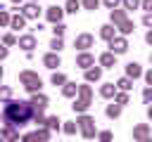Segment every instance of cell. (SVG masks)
<instances>
[{
    "mask_svg": "<svg viewBox=\"0 0 152 142\" xmlns=\"http://www.w3.org/2000/svg\"><path fill=\"white\" fill-rule=\"evenodd\" d=\"M64 28H66L64 24H55V28H52V31H55V38H62V36H64Z\"/></svg>",
    "mask_w": 152,
    "mask_h": 142,
    "instance_id": "obj_27",
    "label": "cell"
},
{
    "mask_svg": "<svg viewBox=\"0 0 152 142\" xmlns=\"http://www.w3.org/2000/svg\"><path fill=\"white\" fill-rule=\"evenodd\" d=\"M0 137H2V140H19V135H17V130H14L12 125H5L2 133H0Z\"/></svg>",
    "mask_w": 152,
    "mask_h": 142,
    "instance_id": "obj_14",
    "label": "cell"
},
{
    "mask_svg": "<svg viewBox=\"0 0 152 142\" xmlns=\"http://www.w3.org/2000/svg\"><path fill=\"white\" fill-rule=\"evenodd\" d=\"M45 125H48L50 130H55V128H59V118H57V116H50V118H45Z\"/></svg>",
    "mask_w": 152,
    "mask_h": 142,
    "instance_id": "obj_25",
    "label": "cell"
},
{
    "mask_svg": "<svg viewBox=\"0 0 152 142\" xmlns=\"http://www.w3.org/2000/svg\"><path fill=\"white\" fill-rule=\"evenodd\" d=\"M50 47H52L55 52H59V50H62V38H52V43H50Z\"/></svg>",
    "mask_w": 152,
    "mask_h": 142,
    "instance_id": "obj_29",
    "label": "cell"
},
{
    "mask_svg": "<svg viewBox=\"0 0 152 142\" xmlns=\"http://www.w3.org/2000/svg\"><path fill=\"white\" fill-rule=\"evenodd\" d=\"M62 12H64V9H59L57 5L48 7V21H52V24H59V19H62Z\"/></svg>",
    "mask_w": 152,
    "mask_h": 142,
    "instance_id": "obj_10",
    "label": "cell"
},
{
    "mask_svg": "<svg viewBox=\"0 0 152 142\" xmlns=\"http://www.w3.org/2000/svg\"><path fill=\"white\" fill-rule=\"evenodd\" d=\"M2 43H5V45H14L17 40H14V36H5V38H2Z\"/></svg>",
    "mask_w": 152,
    "mask_h": 142,
    "instance_id": "obj_36",
    "label": "cell"
},
{
    "mask_svg": "<svg viewBox=\"0 0 152 142\" xmlns=\"http://www.w3.org/2000/svg\"><path fill=\"white\" fill-rule=\"evenodd\" d=\"M100 36H102L104 40H112V38H114V26H109V24H107V26H102Z\"/></svg>",
    "mask_w": 152,
    "mask_h": 142,
    "instance_id": "obj_20",
    "label": "cell"
},
{
    "mask_svg": "<svg viewBox=\"0 0 152 142\" xmlns=\"http://www.w3.org/2000/svg\"><path fill=\"white\" fill-rule=\"evenodd\" d=\"M40 14V9H38V5L36 2H28L26 7H24V17H28V19H36Z\"/></svg>",
    "mask_w": 152,
    "mask_h": 142,
    "instance_id": "obj_12",
    "label": "cell"
},
{
    "mask_svg": "<svg viewBox=\"0 0 152 142\" xmlns=\"http://www.w3.org/2000/svg\"><path fill=\"white\" fill-rule=\"evenodd\" d=\"M116 85H119V88H121V90H124V92H126V90H131V88H133V83H131V78H119V83H116Z\"/></svg>",
    "mask_w": 152,
    "mask_h": 142,
    "instance_id": "obj_24",
    "label": "cell"
},
{
    "mask_svg": "<svg viewBox=\"0 0 152 142\" xmlns=\"http://www.w3.org/2000/svg\"><path fill=\"white\" fill-rule=\"evenodd\" d=\"M93 123H95V121H93L90 116H81V118H78V123H76V125L81 128L83 137H88V140H90V137H95V128H93Z\"/></svg>",
    "mask_w": 152,
    "mask_h": 142,
    "instance_id": "obj_4",
    "label": "cell"
},
{
    "mask_svg": "<svg viewBox=\"0 0 152 142\" xmlns=\"http://www.w3.org/2000/svg\"><path fill=\"white\" fill-rule=\"evenodd\" d=\"M109 45H112V54H121V52H126V50H128L126 38H112V40H109Z\"/></svg>",
    "mask_w": 152,
    "mask_h": 142,
    "instance_id": "obj_7",
    "label": "cell"
},
{
    "mask_svg": "<svg viewBox=\"0 0 152 142\" xmlns=\"http://www.w3.org/2000/svg\"><path fill=\"white\" fill-rule=\"evenodd\" d=\"M114 62H116V57H114L112 52H104V54L100 57V64H102V66H114Z\"/></svg>",
    "mask_w": 152,
    "mask_h": 142,
    "instance_id": "obj_17",
    "label": "cell"
},
{
    "mask_svg": "<svg viewBox=\"0 0 152 142\" xmlns=\"http://www.w3.org/2000/svg\"><path fill=\"white\" fill-rule=\"evenodd\" d=\"M97 5H100L97 0H83V7L86 9H97Z\"/></svg>",
    "mask_w": 152,
    "mask_h": 142,
    "instance_id": "obj_30",
    "label": "cell"
},
{
    "mask_svg": "<svg viewBox=\"0 0 152 142\" xmlns=\"http://www.w3.org/2000/svg\"><path fill=\"white\" fill-rule=\"evenodd\" d=\"M78 7H81L78 0H69V2H66V12H78Z\"/></svg>",
    "mask_w": 152,
    "mask_h": 142,
    "instance_id": "obj_26",
    "label": "cell"
},
{
    "mask_svg": "<svg viewBox=\"0 0 152 142\" xmlns=\"http://www.w3.org/2000/svg\"><path fill=\"white\" fill-rule=\"evenodd\" d=\"M74 45H76L78 50H86V47H90V45H93V36H90V33H83V36H78V38H76V43H74Z\"/></svg>",
    "mask_w": 152,
    "mask_h": 142,
    "instance_id": "obj_11",
    "label": "cell"
},
{
    "mask_svg": "<svg viewBox=\"0 0 152 142\" xmlns=\"http://www.w3.org/2000/svg\"><path fill=\"white\" fill-rule=\"evenodd\" d=\"M12 2H21V0H12Z\"/></svg>",
    "mask_w": 152,
    "mask_h": 142,
    "instance_id": "obj_41",
    "label": "cell"
},
{
    "mask_svg": "<svg viewBox=\"0 0 152 142\" xmlns=\"http://www.w3.org/2000/svg\"><path fill=\"white\" fill-rule=\"evenodd\" d=\"M93 64H95V59H93V54H88V52H83V54L76 57V66H81V69H88V66H93Z\"/></svg>",
    "mask_w": 152,
    "mask_h": 142,
    "instance_id": "obj_8",
    "label": "cell"
},
{
    "mask_svg": "<svg viewBox=\"0 0 152 142\" xmlns=\"http://www.w3.org/2000/svg\"><path fill=\"white\" fill-rule=\"evenodd\" d=\"M0 142H5V140H2V137H0Z\"/></svg>",
    "mask_w": 152,
    "mask_h": 142,
    "instance_id": "obj_43",
    "label": "cell"
},
{
    "mask_svg": "<svg viewBox=\"0 0 152 142\" xmlns=\"http://www.w3.org/2000/svg\"><path fill=\"white\" fill-rule=\"evenodd\" d=\"M133 135H135V137H138L140 142H145V140H147V125H138Z\"/></svg>",
    "mask_w": 152,
    "mask_h": 142,
    "instance_id": "obj_22",
    "label": "cell"
},
{
    "mask_svg": "<svg viewBox=\"0 0 152 142\" xmlns=\"http://www.w3.org/2000/svg\"><path fill=\"white\" fill-rule=\"evenodd\" d=\"M10 26H12L14 31L24 28V17H19V14H17V17H12V19H10Z\"/></svg>",
    "mask_w": 152,
    "mask_h": 142,
    "instance_id": "obj_19",
    "label": "cell"
},
{
    "mask_svg": "<svg viewBox=\"0 0 152 142\" xmlns=\"http://www.w3.org/2000/svg\"><path fill=\"white\" fill-rule=\"evenodd\" d=\"M48 137H50L48 128H40V130H36V133H26V135H24V142H45Z\"/></svg>",
    "mask_w": 152,
    "mask_h": 142,
    "instance_id": "obj_6",
    "label": "cell"
},
{
    "mask_svg": "<svg viewBox=\"0 0 152 142\" xmlns=\"http://www.w3.org/2000/svg\"><path fill=\"white\" fill-rule=\"evenodd\" d=\"M150 2L152 0H142V9H150Z\"/></svg>",
    "mask_w": 152,
    "mask_h": 142,
    "instance_id": "obj_40",
    "label": "cell"
},
{
    "mask_svg": "<svg viewBox=\"0 0 152 142\" xmlns=\"http://www.w3.org/2000/svg\"><path fill=\"white\" fill-rule=\"evenodd\" d=\"M142 24H145V26H150V24H152V17H150V14H145V19H142Z\"/></svg>",
    "mask_w": 152,
    "mask_h": 142,
    "instance_id": "obj_38",
    "label": "cell"
},
{
    "mask_svg": "<svg viewBox=\"0 0 152 142\" xmlns=\"http://www.w3.org/2000/svg\"><path fill=\"white\" fill-rule=\"evenodd\" d=\"M2 121L12 128H21L31 121V104L28 102H17V99H10L5 102V109H2Z\"/></svg>",
    "mask_w": 152,
    "mask_h": 142,
    "instance_id": "obj_1",
    "label": "cell"
},
{
    "mask_svg": "<svg viewBox=\"0 0 152 142\" xmlns=\"http://www.w3.org/2000/svg\"><path fill=\"white\" fill-rule=\"evenodd\" d=\"M90 106V90L88 85H81V99L74 102V111H86Z\"/></svg>",
    "mask_w": 152,
    "mask_h": 142,
    "instance_id": "obj_3",
    "label": "cell"
},
{
    "mask_svg": "<svg viewBox=\"0 0 152 142\" xmlns=\"http://www.w3.org/2000/svg\"><path fill=\"white\" fill-rule=\"evenodd\" d=\"M119 114H121V104H109V106H107V116H109V118H116Z\"/></svg>",
    "mask_w": 152,
    "mask_h": 142,
    "instance_id": "obj_21",
    "label": "cell"
},
{
    "mask_svg": "<svg viewBox=\"0 0 152 142\" xmlns=\"http://www.w3.org/2000/svg\"><path fill=\"white\" fill-rule=\"evenodd\" d=\"M124 5H126V9H135L138 7V0H124Z\"/></svg>",
    "mask_w": 152,
    "mask_h": 142,
    "instance_id": "obj_35",
    "label": "cell"
},
{
    "mask_svg": "<svg viewBox=\"0 0 152 142\" xmlns=\"http://www.w3.org/2000/svg\"><path fill=\"white\" fill-rule=\"evenodd\" d=\"M102 76V69L95 66V69H86V80H97Z\"/></svg>",
    "mask_w": 152,
    "mask_h": 142,
    "instance_id": "obj_16",
    "label": "cell"
},
{
    "mask_svg": "<svg viewBox=\"0 0 152 142\" xmlns=\"http://www.w3.org/2000/svg\"><path fill=\"white\" fill-rule=\"evenodd\" d=\"M43 62H45V66H48V69L59 66V57H57V54H45V59H43Z\"/></svg>",
    "mask_w": 152,
    "mask_h": 142,
    "instance_id": "obj_18",
    "label": "cell"
},
{
    "mask_svg": "<svg viewBox=\"0 0 152 142\" xmlns=\"http://www.w3.org/2000/svg\"><path fill=\"white\" fill-rule=\"evenodd\" d=\"M104 5H107V7H109V9H114V7H116V5H119V0H104Z\"/></svg>",
    "mask_w": 152,
    "mask_h": 142,
    "instance_id": "obj_37",
    "label": "cell"
},
{
    "mask_svg": "<svg viewBox=\"0 0 152 142\" xmlns=\"http://www.w3.org/2000/svg\"><path fill=\"white\" fill-rule=\"evenodd\" d=\"M19 80L24 83V88H26L28 92H38V90H40V78H38L36 73H31V71L19 73Z\"/></svg>",
    "mask_w": 152,
    "mask_h": 142,
    "instance_id": "obj_2",
    "label": "cell"
},
{
    "mask_svg": "<svg viewBox=\"0 0 152 142\" xmlns=\"http://www.w3.org/2000/svg\"><path fill=\"white\" fill-rule=\"evenodd\" d=\"M100 95H102V97H114V95H116V85H114V83L102 85V88H100Z\"/></svg>",
    "mask_w": 152,
    "mask_h": 142,
    "instance_id": "obj_15",
    "label": "cell"
},
{
    "mask_svg": "<svg viewBox=\"0 0 152 142\" xmlns=\"http://www.w3.org/2000/svg\"><path fill=\"white\" fill-rule=\"evenodd\" d=\"M64 133L74 135V133H76V123H66V125H64Z\"/></svg>",
    "mask_w": 152,
    "mask_h": 142,
    "instance_id": "obj_34",
    "label": "cell"
},
{
    "mask_svg": "<svg viewBox=\"0 0 152 142\" xmlns=\"http://www.w3.org/2000/svg\"><path fill=\"white\" fill-rule=\"evenodd\" d=\"M114 97H116V104H126V102H128L126 92H119V95H114Z\"/></svg>",
    "mask_w": 152,
    "mask_h": 142,
    "instance_id": "obj_32",
    "label": "cell"
},
{
    "mask_svg": "<svg viewBox=\"0 0 152 142\" xmlns=\"http://www.w3.org/2000/svg\"><path fill=\"white\" fill-rule=\"evenodd\" d=\"M112 19L119 24V28H121L124 33H131V31H133V24L126 19V14H124V12H119V9H112Z\"/></svg>",
    "mask_w": 152,
    "mask_h": 142,
    "instance_id": "obj_5",
    "label": "cell"
},
{
    "mask_svg": "<svg viewBox=\"0 0 152 142\" xmlns=\"http://www.w3.org/2000/svg\"><path fill=\"white\" fill-rule=\"evenodd\" d=\"M138 76H142V69H140V64H138V62H131V64H126V78H138Z\"/></svg>",
    "mask_w": 152,
    "mask_h": 142,
    "instance_id": "obj_9",
    "label": "cell"
},
{
    "mask_svg": "<svg viewBox=\"0 0 152 142\" xmlns=\"http://www.w3.org/2000/svg\"><path fill=\"white\" fill-rule=\"evenodd\" d=\"M5 24H10V14L5 9H0V26H5Z\"/></svg>",
    "mask_w": 152,
    "mask_h": 142,
    "instance_id": "obj_31",
    "label": "cell"
},
{
    "mask_svg": "<svg viewBox=\"0 0 152 142\" xmlns=\"http://www.w3.org/2000/svg\"><path fill=\"white\" fill-rule=\"evenodd\" d=\"M109 140H112V133L109 130H102L100 133V142H109Z\"/></svg>",
    "mask_w": 152,
    "mask_h": 142,
    "instance_id": "obj_33",
    "label": "cell"
},
{
    "mask_svg": "<svg viewBox=\"0 0 152 142\" xmlns=\"http://www.w3.org/2000/svg\"><path fill=\"white\" fill-rule=\"evenodd\" d=\"M62 92H64V97H74L76 95V83H66Z\"/></svg>",
    "mask_w": 152,
    "mask_h": 142,
    "instance_id": "obj_23",
    "label": "cell"
},
{
    "mask_svg": "<svg viewBox=\"0 0 152 142\" xmlns=\"http://www.w3.org/2000/svg\"><path fill=\"white\" fill-rule=\"evenodd\" d=\"M0 78H2V69H0Z\"/></svg>",
    "mask_w": 152,
    "mask_h": 142,
    "instance_id": "obj_42",
    "label": "cell"
},
{
    "mask_svg": "<svg viewBox=\"0 0 152 142\" xmlns=\"http://www.w3.org/2000/svg\"><path fill=\"white\" fill-rule=\"evenodd\" d=\"M19 45H21L26 52H31V50L36 47V38H33V36H24V38H19Z\"/></svg>",
    "mask_w": 152,
    "mask_h": 142,
    "instance_id": "obj_13",
    "label": "cell"
},
{
    "mask_svg": "<svg viewBox=\"0 0 152 142\" xmlns=\"http://www.w3.org/2000/svg\"><path fill=\"white\" fill-rule=\"evenodd\" d=\"M66 78H64V73H52V85H62Z\"/></svg>",
    "mask_w": 152,
    "mask_h": 142,
    "instance_id": "obj_28",
    "label": "cell"
},
{
    "mask_svg": "<svg viewBox=\"0 0 152 142\" xmlns=\"http://www.w3.org/2000/svg\"><path fill=\"white\" fill-rule=\"evenodd\" d=\"M5 57H7V47H2V45H0V59H5Z\"/></svg>",
    "mask_w": 152,
    "mask_h": 142,
    "instance_id": "obj_39",
    "label": "cell"
}]
</instances>
